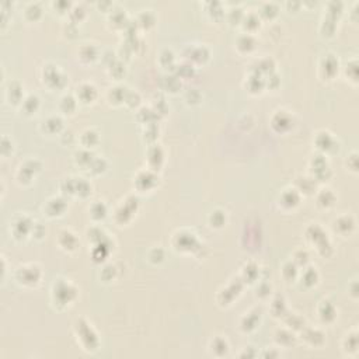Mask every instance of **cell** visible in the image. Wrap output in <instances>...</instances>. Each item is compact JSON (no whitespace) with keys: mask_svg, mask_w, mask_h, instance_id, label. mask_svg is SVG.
<instances>
[{"mask_svg":"<svg viewBox=\"0 0 359 359\" xmlns=\"http://www.w3.org/2000/svg\"><path fill=\"white\" fill-rule=\"evenodd\" d=\"M51 292H52L51 294L52 302L56 303L58 307H66L67 304L72 303L77 296L76 286L69 279H61V278L55 279Z\"/></svg>","mask_w":359,"mask_h":359,"instance_id":"cell-1","label":"cell"},{"mask_svg":"<svg viewBox=\"0 0 359 359\" xmlns=\"http://www.w3.org/2000/svg\"><path fill=\"white\" fill-rule=\"evenodd\" d=\"M74 331L77 335V340L79 342L83 345L87 352H94V351L98 350V340L96 338H89V335H97L94 330H93L92 324L89 322H86L84 319H77L74 322Z\"/></svg>","mask_w":359,"mask_h":359,"instance_id":"cell-2","label":"cell"},{"mask_svg":"<svg viewBox=\"0 0 359 359\" xmlns=\"http://www.w3.org/2000/svg\"><path fill=\"white\" fill-rule=\"evenodd\" d=\"M42 276V271L37 264H26L20 265L16 271V279L17 282L24 286H35L39 284Z\"/></svg>","mask_w":359,"mask_h":359,"instance_id":"cell-3","label":"cell"},{"mask_svg":"<svg viewBox=\"0 0 359 359\" xmlns=\"http://www.w3.org/2000/svg\"><path fill=\"white\" fill-rule=\"evenodd\" d=\"M355 218L352 215H341L332 223V229L340 236H351L352 231L355 230Z\"/></svg>","mask_w":359,"mask_h":359,"instance_id":"cell-4","label":"cell"},{"mask_svg":"<svg viewBox=\"0 0 359 359\" xmlns=\"http://www.w3.org/2000/svg\"><path fill=\"white\" fill-rule=\"evenodd\" d=\"M300 202V193L297 188H285L281 195H279V199H278V203L281 208L284 209H294L296 208L297 205Z\"/></svg>","mask_w":359,"mask_h":359,"instance_id":"cell-5","label":"cell"},{"mask_svg":"<svg viewBox=\"0 0 359 359\" xmlns=\"http://www.w3.org/2000/svg\"><path fill=\"white\" fill-rule=\"evenodd\" d=\"M42 70H44V83L51 86V82H54L52 87H61L59 82L65 80V74L61 70V66L55 64H46L42 67Z\"/></svg>","mask_w":359,"mask_h":359,"instance_id":"cell-6","label":"cell"},{"mask_svg":"<svg viewBox=\"0 0 359 359\" xmlns=\"http://www.w3.org/2000/svg\"><path fill=\"white\" fill-rule=\"evenodd\" d=\"M65 211H66V202L59 196H54V198L48 199L44 205V215H46L48 218L61 216V215H64Z\"/></svg>","mask_w":359,"mask_h":359,"instance_id":"cell-7","label":"cell"},{"mask_svg":"<svg viewBox=\"0 0 359 359\" xmlns=\"http://www.w3.org/2000/svg\"><path fill=\"white\" fill-rule=\"evenodd\" d=\"M320 72H324V74H323L324 79H330L331 80L332 77L337 74V72H338V59L334 55H331V54L324 55L322 62H320Z\"/></svg>","mask_w":359,"mask_h":359,"instance_id":"cell-8","label":"cell"},{"mask_svg":"<svg viewBox=\"0 0 359 359\" xmlns=\"http://www.w3.org/2000/svg\"><path fill=\"white\" fill-rule=\"evenodd\" d=\"M76 96H77V100L89 104V102H92L97 97V89L94 87L93 83L84 82V83L79 84L76 87Z\"/></svg>","mask_w":359,"mask_h":359,"instance_id":"cell-9","label":"cell"},{"mask_svg":"<svg viewBox=\"0 0 359 359\" xmlns=\"http://www.w3.org/2000/svg\"><path fill=\"white\" fill-rule=\"evenodd\" d=\"M58 243L61 246V249L66 250V251H73L77 247V237L73 231L69 230V229H64V230L59 231L58 234Z\"/></svg>","mask_w":359,"mask_h":359,"instance_id":"cell-10","label":"cell"},{"mask_svg":"<svg viewBox=\"0 0 359 359\" xmlns=\"http://www.w3.org/2000/svg\"><path fill=\"white\" fill-rule=\"evenodd\" d=\"M337 316V310L332 302L323 299L320 304H319V317L322 319L323 323H332L335 320Z\"/></svg>","mask_w":359,"mask_h":359,"instance_id":"cell-11","label":"cell"},{"mask_svg":"<svg viewBox=\"0 0 359 359\" xmlns=\"http://www.w3.org/2000/svg\"><path fill=\"white\" fill-rule=\"evenodd\" d=\"M334 145H335V138L332 136L330 132L322 131V132L317 133V136H316V146H317V149L322 153H327L330 149L334 148Z\"/></svg>","mask_w":359,"mask_h":359,"instance_id":"cell-12","label":"cell"},{"mask_svg":"<svg viewBox=\"0 0 359 359\" xmlns=\"http://www.w3.org/2000/svg\"><path fill=\"white\" fill-rule=\"evenodd\" d=\"M291 124H292V117L285 110L276 111V114L272 117V127L276 128L279 125V128L276 129L278 132H284L285 129L291 128Z\"/></svg>","mask_w":359,"mask_h":359,"instance_id":"cell-13","label":"cell"},{"mask_svg":"<svg viewBox=\"0 0 359 359\" xmlns=\"http://www.w3.org/2000/svg\"><path fill=\"white\" fill-rule=\"evenodd\" d=\"M342 348L347 352V355H354V354L358 352V332H357V330H352L345 335Z\"/></svg>","mask_w":359,"mask_h":359,"instance_id":"cell-14","label":"cell"},{"mask_svg":"<svg viewBox=\"0 0 359 359\" xmlns=\"http://www.w3.org/2000/svg\"><path fill=\"white\" fill-rule=\"evenodd\" d=\"M335 194L332 193V190L330 188H322L319 194H317V203L319 206H323V208H331L334 202H335Z\"/></svg>","mask_w":359,"mask_h":359,"instance_id":"cell-15","label":"cell"},{"mask_svg":"<svg viewBox=\"0 0 359 359\" xmlns=\"http://www.w3.org/2000/svg\"><path fill=\"white\" fill-rule=\"evenodd\" d=\"M35 163H38L37 160H27V162H24L21 166L19 167V173H21V180H31L33 178V175L35 174V171H39L41 170V166H34Z\"/></svg>","mask_w":359,"mask_h":359,"instance_id":"cell-16","label":"cell"},{"mask_svg":"<svg viewBox=\"0 0 359 359\" xmlns=\"http://www.w3.org/2000/svg\"><path fill=\"white\" fill-rule=\"evenodd\" d=\"M62 128V120L56 115L48 117L44 122H42V129L46 133H59V131Z\"/></svg>","mask_w":359,"mask_h":359,"instance_id":"cell-17","label":"cell"},{"mask_svg":"<svg viewBox=\"0 0 359 359\" xmlns=\"http://www.w3.org/2000/svg\"><path fill=\"white\" fill-rule=\"evenodd\" d=\"M80 140H82V145H83L84 148L90 149V148H94V146L98 143L100 136H98V133H97L94 129L89 128V129H86L83 133H82Z\"/></svg>","mask_w":359,"mask_h":359,"instance_id":"cell-18","label":"cell"},{"mask_svg":"<svg viewBox=\"0 0 359 359\" xmlns=\"http://www.w3.org/2000/svg\"><path fill=\"white\" fill-rule=\"evenodd\" d=\"M211 348L213 355H218V351H221V357H222V355H226V354H228V351H229V344H228V341H226L225 337H216V338L212 340Z\"/></svg>","mask_w":359,"mask_h":359,"instance_id":"cell-19","label":"cell"},{"mask_svg":"<svg viewBox=\"0 0 359 359\" xmlns=\"http://www.w3.org/2000/svg\"><path fill=\"white\" fill-rule=\"evenodd\" d=\"M38 105H39V98L35 94H30L23 100V108L27 114H33L34 111H37Z\"/></svg>","mask_w":359,"mask_h":359,"instance_id":"cell-20","label":"cell"},{"mask_svg":"<svg viewBox=\"0 0 359 359\" xmlns=\"http://www.w3.org/2000/svg\"><path fill=\"white\" fill-rule=\"evenodd\" d=\"M253 314H254V316H251V312L246 313L244 320L241 322V328H243L244 331H251V330H254V328L258 326V317H260V316H257L258 312L256 310V313Z\"/></svg>","mask_w":359,"mask_h":359,"instance_id":"cell-21","label":"cell"},{"mask_svg":"<svg viewBox=\"0 0 359 359\" xmlns=\"http://www.w3.org/2000/svg\"><path fill=\"white\" fill-rule=\"evenodd\" d=\"M317 279H319V274H317L316 268L313 267L304 268L303 276H302V281H303L304 285L313 286L314 284L317 282Z\"/></svg>","mask_w":359,"mask_h":359,"instance_id":"cell-22","label":"cell"},{"mask_svg":"<svg viewBox=\"0 0 359 359\" xmlns=\"http://www.w3.org/2000/svg\"><path fill=\"white\" fill-rule=\"evenodd\" d=\"M226 212L221 211V209H216L211 213L209 216V221H211V226L212 228H222L225 225V221H226Z\"/></svg>","mask_w":359,"mask_h":359,"instance_id":"cell-23","label":"cell"},{"mask_svg":"<svg viewBox=\"0 0 359 359\" xmlns=\"http://www.w3.org/2000/svg\"><path fill=\"white\" fill-rule=\"evenodd\" d=\"M100 212L105 215L107 213V208H105V205L101 201H96V203H93L92 208H90V213H92L93 219H102L104 216L100 215Z\"/></svg>","mask_w":359,"mask_h":359,"instance_id":"cell-24","label":"cell"},{"mask_svg":"<svg viewBox=\"0 0 359 359\" xmlns=\"http://www.w3.org/2000/svg\"><path fill=\"white\" fill-rule=\"evenodd\" d=\"M237 48H239L240 51L244 48V51H247L250 52L253 48H254V38L251 37L250 34L247 35H243V37L239 38V41H237Z\"/></svg>","mask_w":359,"mask_h":359,"instance_id":"cell-25","label":"cell"},{"mask_svg":"<svg viewBox=\"0 0 359 359\" xmlns=\"http://www.w3.org/2000/svg\"><path fill=\"white\" fill-rule=\"evenodd\" d=\"M276 11H278V7H276L275 3H265V4H262L260 14L265 16V17H268V16L272 17L274 14H276Z\"/></svg>","mask_w":359,"mask_h":359,"instance_id":"cell-26","label":"cell"},{"mask_svg":"<svg viewBox=\"0 0 359 359\" xmlns=\"http://www.w3.org/2000/svg\"><path fill=\"white\" fill-rule=\"evenodd\" d=\"M61 107H64V105H66V108H65V112H67L69 114V108L67 107H70V110L74 111V108H76V98H74L73 96H64L62 97V100H61Z\"/></svg>","mask_w":359,"mask_h":359,"instance_id":"cell-27","label":"cell"},{"mask_svg":"<svg viewBox=\"0 0 359 359\" xmlns=\"http://www.w3.org/2000/svg\"><path fill=\"white\" fill-rule=\"evenodd\" d=\"M41 11H42V10H41V7H39L38 3H30L27 7H26V14H27V16H30V14L33 16V14H34V19H37L38 16L41 14Z\"/></svg>","mask_w":359,"mask_h":359,"instance_id":"cell-28","label":"cell"},{"mask_svg":"<svg viewBox=\"0 0 359 359\" xmlns=\"http://www.w3.org/2000/svg\"><path fill=\"white\" fill-rule=\"evenodd\" d=\"M348 159L352 160V163L348 164V170H352L354 173H357L358 171V157H357V152H352L350 156H348Z\"/></svg>","mask_w":359,"mask_h":359,"instance_id":"cell-29","label":"cell"}]
</instances>
